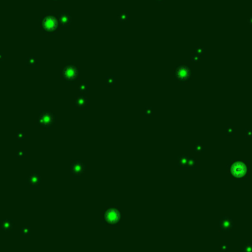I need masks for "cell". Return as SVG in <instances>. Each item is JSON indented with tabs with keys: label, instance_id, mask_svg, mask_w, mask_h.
Listing matches in <instances>:
<instances>
[]
</instances>
